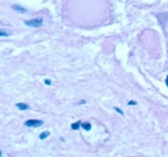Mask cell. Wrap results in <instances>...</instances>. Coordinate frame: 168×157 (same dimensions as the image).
Listing matches in <instances>:
<instances>
[{
  "mask_svg": "<svg viewBox=\"0 0 168 157\" xmlns=\"http://www.w3.org/2000/svg\"><path fill=\"white\" fill-rule=\"evenodd\" d=\"M49 135H50V132L49 131H44V132H43L41 134L39 135V138L41 140H44L45 138H47V137H49Z\"/></svg>",
  "mask_w": 168,
  "mask_h": 157,
  "instance_id": "obj_6",
  "label": "cell"
},
{
  "mask_svg": "<svg viewBox=\"0 0 168 157\" xmlns=\"http://www.w3.org/2000/svg\"><path fill=\"white\" fill-rule=\"evenodd\" d=\"M13 8H14L16 11H18V12H24L26 11V10L24 9V8H22V7H19V6H17V5H14V6H13Z\"/></svg>",
  "mask_w": 168,
  "mask_h": 157,
  "instance_id": "obj_7",
  "label": "cell"
},
{
  "mask_svg": "<svg viewBox=\"0 0 168 157\" xmlns=\"http://www.w3.org/2000/svg\"><path fill=\"white\" fill-rule=\"evenodd\" d=\"M44 124V121L43 120H29L26 121L24 123V124L27 127H39L41 126L42 124Z\"/></svg>",
  "mask_w": 168,
  "mask_h": 157,
  "instance_id": "obj_2",
  "label": "cell"
},
{
  "mask_svg": "<svg viewBox=\"0 0 168 157\" xmlns=\"http://www.w3.org/2000/svg\"><path fill=\"white\" fill-rule=\"evenodd\" d=\"M17 106L18 107V109H19L20 110H27V109H29V105H27V104H25V103L22 102L17 103Z\"/></svg>",
  "mask_w": 168,
  "mask_h": 157,
  "instance_id": "obj_3",
  "label": "cell"
},
{
  "mask_svg": "<svg viewBox=\"0 0 168 157\" xmlns=\"http://www.w3.org/2000/svg\"><path fill=\"white\" fill-rule=\"evenodd\" d=\"M9 35V34H7V32L4 31L3 29H1L0 30V36L2 37V36H8Z\"/></svg>",
  "mask_w": 168,
  "mask_h": 157,
  "instance_id": "obj_8",
  "label": "cell"
},
{
  "mask_svg": "<svg viewBox=\"0 0 168 157\" xmlns=\"http://www.w3.org/2000/svg\"><path fill=\"white\" fill-rule=\"evenodd\" d=\"M81 124H82V123H81V120H79V121L74 123V124H72L71 125V128L74 130H78L79 128H80V127L81 126Z\"/></svg>",
  "mask_w": 168,
  "mask_h": 157,
  "instance_id": "obj_4",
  "label": "cell"
},
{
  "mask_svg": "<svg viewBox=\"0 0 168 157\" xmlns=\"http://www.w3.org/2000/svg\"><path fill=\"white\" fill-rule=\"evenodd\" d=\"M44 83H46L47 85H50V84H51V80L49 79V78H46V79L44 80Z\"/></svg>",
  "mask_w": 168,
  "mask_h": 157,
  "instance_id": "obj_10",
  "label": "cell"
},
{
  "mask_svg": "<svg viewBox=\"0 0 168 157\" xmlns=\"http://www.w3.org/2000/svg\"><path fill=\"white\" fill-rule=\"evenodd\" d=\"M166 85L168 86V76L166 77Z\"/></svg>",
  "mask_w": 168,
  "mask_h": 157,
  "instance_id": "obj_12",
  "label": "cell"
},
{
  "mask_svg": "<svg viewBox=\"0 0 168 157\" xmlns=\"http://www.w3.org/2000/svg\"><path fill=\"white\" fill-rule=\"evenodd\" d=\"M114 109H115V110H117V112H118V113H120V114H121V115H124V113H123V111H122V110H121V109H119V108L115 107Z\"/></svg>",
  "mask_w": 168,
  "mask_h": 157,
  "instance_id": "obj_9",
  "label": "cell"
},
{
  "mask_svg": "<svg viewBox=\"0 0 168 157\" xmlns=\"http://www.w3.org/2000/svg\"><path fill=\"white\" fill-rule=\"evenodd\" d=\"M137 102L136 101H130L129 102H128V105H136Z\"/></svg>",
  "mask_w": 168,
  "mask_h": 157,
  "instance_id": "obj_11",
  "label": "cell"
},
{
  "mask_svg": "<svg viewBox=\"0 0 168 157\" xmlns=\"http://www.w3.org/2000/svg\"><path fill=\"white\" fill-rule=\"evenodd\" d=\"M81 127L83 128L85 131H90L91 129V124L89 122H85L81 124Z\"/></svg>",
  "mask_w": 168,
  "mask_h": 157,
  "instance_id": "obj_5",
  "label": "cell"
},
{
  "mask_svg": "<svg viewBox=\"0 0 168 157\" xmlns=\"http://www.w3.org/2000/svg\"><path fill=\"white\" fill-rule=\"evenodd\" d=\"M25 24L30 27H40L43 25V19L42 18H35V19L30 20L27 21H25Z\"/></svg>",
  "mask_w": 168,
  "mask_h": 157,
  "instance_id": "obj_1",
  "label": "cell"
}]
</instances>
